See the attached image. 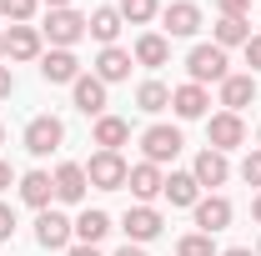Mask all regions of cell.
I'll use <instances>...</instances> for the list:
<instances>
[{
  "label": "cell",
  "instance_id": "6da1fadb",
  "mask_svg": "<svg viewBox=\"0 0 261 256\" xmlns=\"http://www.w3.org/2000/svg\"><path fill=\"white\" fill-rule=\"evenodd\" d=\"M126 176H130V166H126L121 151H96L91 166H86V181H91L96 191H121V186H126Z\"/></svg>",
  "mask_w": 261,
  "mask_h": 256
},
{
  "label": "cell",
  "instance_id": "7a4b0ae2",
  "mask_svg": "<svg viewBox=\"0 0 261 256\" xmlns=\"http://www.w3.org/2000/svg\"><path fill=\"white\" fill-rule=\"evenodd\" d=\"M186 70H191V86H206V81H226L231 70H226V50L221 45H196L191 56H186Z\"/></svg>",
  "mask_w": 261,
  "mask_h": 256
},
{
  "label": "cell",
  "instance_id": "3957f363",
  "mask_svg": "<svg viewBox=\"0 0 261 256\" xmlns=\"http://www.w3.org/2000/svg\"><path fill=\"white\" fill-rule=\"evenodd\" d=\"M40 35H45L56 50H70V45L86 35V15H81V10H50L45 25H40Z\"/></svg>",
  "mask_w": 261,
  "mask_h": 256
},
{
  "label": "cell",
  "instance_id": "277c9868",
  "mask_svg": "<svg viewBox=\"0 0 261 256\" xmlns=\"http://www.w3.org/2000/svg\"><path fill=\"white\" fill-rule=\"evenodd\" d=\"M241 141H246V126H241V116H236V111H216V116L206 121V146H211V151H221V156H226V151H236Z\"/></svg>",
  "mask_w": 261,
  "mask_h": 256
},
{
  "label": "cell",
  "instance_id": "5b68a950",
  "mask_svg": "<svg viewBox=\"0 0 261 256\" xmlns=\"http://www.w3.org/2000/svg\"><path fill=\"white\" fill-rule=\"evenodd\" d=\"M181 146H186V141H181V131H176V126H151L146 136H141V151H146L151 166L176 161V156H181Z\"/></svg>",
  "mask_w": 261,
  "mask_h": 256
},
{
  "label": "cell",
  "instance_id": "8992f818",
  "mask_svg": "<svg viewBox=\"0 0 261 256\" xmlns=\"http://www.w3.org/2000/svg\"><path fill=\"white\" fill-rule=\"evenodd\" d=\"M61 141H65V126L56 121V116H35L31 126H25V151H31V156L61 151Z\"/></svg>",
  "mask_w": 261,
  "mask_h": 256
},
{
  "label": "cell",
  "instance_id": "52a82bcc",
  "mask_svg": "<svg viewBox=\"0 0 261 256\" xmlns=\"http://www.w3.org/2000/svg\"><path fill=\"white\" fill-rule=\"evenodd\" d=\"M70 236H75V226L65 221L61 211H40L35 216V241L45 251H70Z\"/></svg>",
  "mask_w": 261,
  "mask_h": 256
},
{
  "label": "cell",
  "instance_id": "ba28073f",
  "mask_svg": "<svg viewBox=\"0 0 261 256\" xmlns=\"http://www.w3.org/2000/svg\"><path fill=\"white\" fill-rule=\"evenodd\" d=\"M121 231L141 246V241H156V236L166 231V221H161V211H156V206H130L126 216H121Z\"/></svg>",
  "mask_w": 261,
  "mask_h": 256
},
{
  "label": "cell",
  "instance_id": "9c48e42d",
  "mask_svg": "<svg viewBox=\"0 0 261 256\" xmlns=\"http://www.w3.org/2000/svg\"><path fill=\"white\" fill-rule=\"evenodd\" d=\"M50 181H56V201H65V206L86 201V191H91V181H86V166H75V161H61Z\"/></svg>",
  "mask_w": 261,
  "mask_h": 256
},
{
  "label": "cell",
  "instance_id": "30bf717a",
  "mask_svg": "<svg viewBox=\"0 0 261 256\" xmlns=\"http://www.w3.org/2000/svg\"><path fill=\"white\" fill-rule=\"evenodd\" d=\"M126 186H130V196L141 201V206H151L156 196H161V186H166V176H161V166H151V161H141V166H130V176H126Z\"/></svg>",
  "mask_w": 261,
  "mask_h": 256
},
{
  "label": "cell",
  "instance_id": "8fae6325",
  "mask_svg": "<svg viewBox=\"0 0 261 256\" xmlns=\"http://www.w3.org/2000/svg\"><path fill=\"white\" fill-rule=\"evenodd\" d=\"M191 211H196V226H201L206 236H216V231L231 226V201H226V196H201Z\"/></svg>",
  "mask_w": 261,
  "mask_h": 256
},
{
  "label": "cell",
  "instance_id": "7c38bea8",
  "mask_svg": "<svg viewBox=\"0 0 261 256\" xmlns=\"http://www.w3.org/2000/svg\"><path fill=\"white\" fill-rule=\"evenodd\" d=\"M166 20V35H196L201 31V5H191V0H171L161 10Z\"/></svg>",
  "mask_w": 261,
  "mask_h": 256
},
{
  "label": "cell",
  "instance_id": "4fadbf2b",
  "mask_svg": "<svg viewBox=\"0 0 261 256\" xmlns=\"http://www.w3.org/2000/svg\"><path fill=\"white\" fill-rule=\"evenodd\" d=\"M40 75H45L50 86H75V81H81V61H75L70 50H50V56H40Z\"/></svg>",
  "mask_w": 261,
  "mask_h": 256
},
{
  "label": "cell",
  "instance_id": "5bb4252c",
  "mask_svg": "<svg viewBox=\"0 0 261 256\" xmlns=\"http://www.w3.org/2000/svg\"><path fill=\"white\" fill-rule=\"evenodd\" d=\"M50 196H56L50 171H25V176H20V201H25V206H35V211H50Z\"/></svg>",
  "mask_w": 261,
  "mask_h": 256
},
{
  "label": "cell",
  "instance_id": "9a60e30c",
  "mask_svg": "<svg viewBox=\"0 0 261 256\" xmlns=\"http://www.w3.org/2000/svg\"><path fill=\"white\" fill-rule=\"evenodd\" d=\"M70 91H75V111H86V116H96V121L106 116V81H100V75H81Z\"/></svg>",
  "mask_w": 261,
  "mask_h": 256
},
{
  "label": "cell",
  "instance_id": "2e32d148",
  "mask_svg": "<svg viewBox=\"0 0 261 256\" xmlns=\"http://www.w3.org/2000/svg\"><path fill=\"white\" fill-rule=\"evenodd\" d=\"M206 106H211L206 86H176V91H171V111H176L181 121H201V116H206Z\"/></svg>",
  "mask_w": 261,
  "mask_h": 256
},
{
  "label": "cell",
  "instance_id": "e0dca14e",
  "mask_svg": "<svg viewBox=\"0 0 261 256\" xmlns=\"http://www.w3.org/2000/svg\"><path fill=\"white\" fill-rule=\"evenodd\" d=\"M130 65H136V56H130V50L106 45V50L96 56V75L106 81V86H116V81H126V75H130Z\"/></svg>",
  "mask_w": 261,
  "mask_h": 256
},
{
  "label": "cell",
  "instance_id": "ac0fdd59",
  "mask_svg": "<svg viewBox=\"0 0 261 256\" xmlns=\"http://www.w3.org/2000/svg\"><path fill=\"white\" fill-rule=\"evenodd\" d=\"M191 176H196V186H221V181H226V176H231V161L221 156V151H211V146H206V151L196 156Z\"/></svg>",
  "mask_w": 261,
  "mask_h": 256
},
{
  "label": "cell",
  "instance_id": "d6986e66",
  "mask_svg": "<svg viewBox=\"0 0 261 256\" xmlns=\"http://www.w3.org/2000/svg\"><path fill=\"white\" fill-rule=\"evenodd\" d=\"M40 40H45V35L35 31V25H10L5 56H10V61H35V56H40Z\"/></svg>",
  "mask_w": 261,
  "mask_h": 256
},
{
  "label": "cell",
  "instance_id": "ffe728a7",
  "mask_svg": "<svg viewBox=\"0 0 261 256\" xmlns=\"http://www.w3.org/2000/svg\"><path fill=\"white\" fill-rule=\"evenodd\" d=\"M251 100H256V75H226V81H221V106H226V111L241 116Z\"/></svg>",
  "mask_w": 261,
  "mask_h": 256
},
{
  "label": "cell",
  "instance_id": "44dd1931",
  "mask_svg": "<svg viewBox=\"0 0 261 256\" xmlns=\"http://www.w3.org/2000/svg\"><path fill=\"white\" fill-rule=\"evenodd\" d=\"M161 196L171 201V206H196V201H201V186H196L191 171H171L166 186H161Z\"/></svg>",
  "mask_w": 261,
  "mask_h": 256
},
{
  "label": "cell",
  "instance_id": "7402d4cb",
  "mask_svg": "<svg viewBox=\"0 0 261 256\" xmlns=\"http://www.w3.org/2000/svg\"><path fill=\"white\" fill-rule=\"evenodd\" d=\"M86 35H96L100 45H116V35H121V10H116V5H100L96 15L86 20Z\"/></svg>",
  "mask_w": 261,
  "mask_h": 256
},
{
  "label": "cell",
  "instance_id": "603a6c76",
  "mask_svg": "<svg viewBox=\"0 0 261 256\" xmlns=\"http://www.w3.org/2000/svg\"><path fill=\"white\" fill-rule=\"evenodd\" d=\"M166 61H171V40H166V35L146 31L136 40V65H151V70H156V65H166Z\"/></svg>",
  "mask_w": 261,
  "mask_h": 256
},
{
  "label": "cell",
  "instance_id": "cb8c5ba5",
  "mask_svg": "<svg viewBox=\"0 0 261 256\" xmlns=\"http://www.w3.org/2000/svg\"><path fill=\"white\" fill-rule=\"evenodd\" d=\"M70 226H75V241H81V246H100V236L111 231V216H106V211H81Z\"/></svg>",
  "mask_w": 261,
  "mask_h": 256
},
{
  "label": "cell",
  "instance_id": "d4e9b609",
  "mask_svg": "<svg viewBox=\"0 0 261 256\" xmlns=\"http://www.w3.org/2000/svg\"><path fill=\"white\" fill-rule=\"evenodd\" d=\"M126 141H130V126L121 121V116H100L96 121V146L100 151H121Z\"/></svg>",
  "mask_w": 261,
  "mask_h": 256
},
{
  "label": "cell",
  "instance_id": "484cf974",
  "mask_svg": "<svg viewBox=\"0 0 261 256\" xmlns=\"http://www.w3.org/2000/svg\"><path fill=\"white\" fill-rule=\"evenodd\" d=\"M136 106H141L146 116H156V111H166V106H171V86H161V81H146V86L136 91Z\"/></svg>",
  "mask_w": 261,
  "mask_h": 256
},
{
  "label": "cell",
  "instance_id": "4316f807",
  "mask_svg": "<svg viewBox=\"0 0 261 256\" xmlns=\"http://www.w3.org/2000/svg\"><path fill=\"white\" fill-rule=\"evenodd\" d=\"M246 40H251V25H246V20H231V15L216 20V45H221V50H226V45H246Z\"/></svg>",
  "mask_w": 261,
  "mask_h": 256
},
{
  "label": "cell",
  "instance_id": "83f0119b",
  "mask_svg": "<svg viewBox=\"0 0 261 256\" xmlns=\"http://www.w3.org/2000/svg\"><path fill=\"white\" fill-rule=\"evenodd\" d=\"M116 10H121V20H130V25H146V20H156L161 0H121Z\"/></svg>",
  "mask_w": 261,
  "mask_h": 256
},
{
  "label": "cell",
  "instance_id": "f1b7e54d",
  "mask_svg": "<svg viewBox=\"0 0 261 256\" xmlns=\"http://www.w3.org/2000/svg\"><path fill=\"white\" fill-rule=\"evenodd\" d=\"M176 256H216V241H211L206 231H191V236L176 241Z\"/></svg>",
  "mask_w": 261,
  "mask_h": 256
},
{
  "label": "cell",
  "instance_id": "f546056e",
  "mask_svg": "<svg viewBox=\"0 0 261 256\" xmlns=\"http://www.w3.org/2000/svg\"><path fill=\"white\" fill-rule=\"evenodd\" d=\"M35 5H40V0H0V15L15 20V25H25V20L35 15Z\"/></svg>",
  "mask_w": 261,
  "mask_h": 256
},
{
  "label": "cell",
  "instance_id": "4dcf8cb0",
  "mask_svg": "<svg viewBox=\"0 0 261 256\" xmlns=\"http://www.w3.org/2000/svg\"><path fill=\"white\" fill-rule=\"evenodd\" d=\"M241 181L246 186H261V151H251V156L241 161Z\"/></svg>",
  "mask_w": 261,
  "mask_h": 256
},
{
  "label": "cell",
  "instance_id": "1f68e13d",
  "mask_svg": "<svg viewBox=\"0 0 261 256\" xmlns=\"http://www.w3.org/2000/svg\"><path fill=\"white\" fill-rule=\"evenodd\" d=\"M221 5V15H231V20H246V10H251V0H216Z\"/></svg>",
  "mask_w": 261,
  "mask_h": 256
},
{
  "label": "cell",
  "instance_id": "d6a6232c",
  "mask_svg": "<svg viewBox=\"0 0 261 256\" xmlns=\"http://www.w3.org/2000/svg\"><path fill=\"white\" fill-rule=\"evenodd\" d=\"M241 50H246V65H251V75H256V70H261V35H251Z\"/></svg>",
  "mask_w": 261,
  "mask_h": 256
},
{
  "label": "cell",
  "instance_id": "836d02e7",
  "mask_svg": "<svg viewBox=\"0 0 261 256\" xmlns=\"http://www.w3.org/2000/svg\"><path fill=\"white\" fill-rule=\"evenodd\" d=\"M10 236H15V211L0 201V241H10Z\"/></svg>",
  "mask_w": 261,
  "mask_h": 256
},
{
  "label": "cell",
  "instance_id": "e575fe53",
  "mask_svg": "<svg viewBox=\"0 0 261 256\" xmlns=\"http://www.w3.org/2000/svg\"><path fill=\"white\" fill-rule=\"evenodd\" d=\"M10 91H15V75H10V70L0 65V100H10Z\"/></svg>",
  "mask_w": 261,
  "mask_h": 256
},
{
  "label": "cell",
  "instance_id": "d590c367",
  "mask_svg": "<svg viewBox=\"0 0 261 256\" xmlns=\"http://www.w3.org/2000/svg\"><path fill=\"white\" fill-rule=\"evenodd\" d=\"M65 256H100V251H96V246H81V241H75V246H70Z\"/></svg>",
  "mask_w": 261,
  "mask_h": 256
},
{
  "label": "cell",
  "instance_id": "8d00e7d4",
  "mask_svg": "<svg viewBox=\"0 0 261 256\" xmlns=\"http://www.w3.org/2000/svg\"><path fill=\"white\" fill-rule=\"evenodd\" d=\"M10 181H15V171H10V166H5V161H0V191H5V186H10Z\"/></svg>",
  "mask_w": 261,
  "mask_h": 256
},
{
  "label": "cell",
  "instance_id": "74e56055",
  "mask_svg": "<svg viewBox=\"0 0 261 256\" xmlns=\"http://www.w3.org/2000/svg\"><path fill=\"white\" fill-rule=\"evenodd\" d=\"M221 256H256V251H251V246H226Z\"/></svg>",
  "mask_w": 261,
  "mask_h": 256
},
{
  "label": "cell",
  "instance_id": "f35d334b",
  "mask_svg": "<svg viewBox=\"0 0 261 256\" xmlns=\"http://www.w3.org/2000/svg\"><path fill=\"white\" fill-rule=\"evenodd\" d=\"M116 256H146V251H141L136 241H126V246H121V251H116Z\"/></svg>",
  "mask_w": 261,
  "mask_h": 256
},
{
  "label": "cell",
  "instance_id": "ab89813d",
  "mask_svg": "<svg viewBox=\"0 0 261 256\" xmlns=\"http://www.w3.org/2000/svg\"><path fill=\"white\" fill-rule=\"evenodd\" d=\"M45 5H50V10H70V0H45Z\"/></svg>",
  "mask_w": 261,
  "mask_h": 256
},
{
  "label": "cell",
  "instance_id": "60d3db41",
  "mask_svg": "<svg viewBox=\"0 0 261 256\" xmlns=\"http://www.w3.org/2000/svg\"><path fill=\"white\" fill-rule=\"evenodd\" d=\"M251 216H256V221H261V191H256V201H251Z\"/></svg>",
  "mask_w": 261,
  "mask_h": 256
},
{
  "label": "cell",
  "instance_id": "b9f144b4",
  "mask_svg": "<svg viewBox=\"0 0 261 256\" xmlns=\"http://www.w3.org/2000/svg\"><path fill=\"white\" fill-rule=\"evenodd\" d=\"M0 61H5V35H0Z\"/></svg>",
  "mask_w": 261,
  "mask_h": 256
},
{
  "label": "cell",
  "instance_id": "7bdbcfd3",
  "mask_svg": "<svg viewBox=\"0 0 261 256\" xmlns=\"http://www.w3.org/2000/svg\"><path fill=\"white\" fill-rule=\"evenodd\" d=\"M0 146H5V126H0Z\"/></svg>",
  "mask_w": 261,
  "mask_h": 256
},
{
  "label": "cell",
  "instance_id": "ee69618b",
  "mask_svg": "<svg viewBox=\"0 0 261 256\" xmlns=\"http://www.w3.org/2000/svg\"><path fill=\"white\" fill-rule=\"evenodd\" d=\"M256 256H261V246H256Z\"/></svg>",
  "mask_w": 261,
  "mask_h": 256
},
{
  "label": "cell",
  "instance_id": "f6af8a7d",
  "mask_svg": "<svg viewBox=\"0 0 261 256\" xmlns=\"http://www.w3.org/2000/svg\"><path fill=\"white\" fill-rule=\"evenodd\" d=\"M256 136H261V131H256Z\"/></svg>",
  "mask_w": 261,
  "mask_h": 256
}]
</instances>
